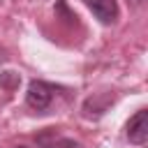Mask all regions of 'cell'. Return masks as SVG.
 <instances>
[{
	"label": "cell",
	"mask_w": 148,
	"mask_h": 148,
	"mask_svg": "<svg viewBox=\"0 0 148 148\" xmlns=\"http://www.w3.org/2000/svg\"><path fill=\"white\" fill-rule=\"evenodd\" d=\"M16 148H25V146H16Z\"/></svg>",
	"instance_id": "4"
},
{
	"label": "cell",
	"mask_w": 148,
	"mask_h": 148,
	"mask_svg": "<svg viewBox=\"0 0 148 148\" xmlns=\"http://www.w3.org/2000/svg\"><path fill=\"white\" fill-rule=\"evenodd\" d=\"M51 97H53V88L46 86L44 81H32L30 88H28V92H25L28 106H32V109H37V111L46 109V106L51 104Z\"/></svg>",
	"instance_id": "1"
},
{
	"label": "cell",
	"mask_w": 148,
	"mask_h": 148,
	"mask_svg": "<svg viewBox=\"0 0 148 148\" xmlns=\"http://www.w3.org/2000/svg\"><path fill=\"white\" fill-rule=\"evenodd\" d=\"M88 7L104 25H109L118 18V2L116 0H88Z\"/></svg>",
	"instance_id": "3"
},
{
	"label": "cell",
	"mask_w": 148,
	"mask_h": 148,
	"mask_svg": "<svg viewBox=\"0 0 148 148\" xmlns=\"http://www.w3.org/2000/svg\"><path fill=\"white\" fill-rule=\"evenodd\" d=\"M127 139L132 143H136V146L146 143V139H148V111L146 109L136 111L130 118V123H127Z\"/></svg>",
	"instance_id": "2"
}]
</instances>
